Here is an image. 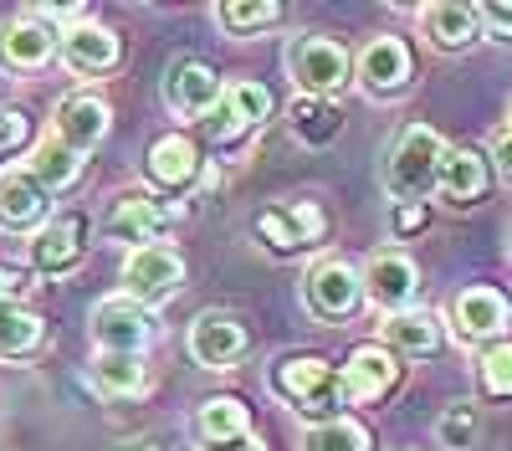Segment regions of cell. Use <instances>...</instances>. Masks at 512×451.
<instances>
[{
  "mask_svg": "<svg viewBox=\"0 0 512 451\" xmlns=\"http://www.w3.org/2000/svg\"><path fill=\"white\" fill-rule=\"evenodd\" d=\"M441 159H446V144L431 123H410V129L395 134L390 144V159H384V185L400 205H420V195H431L436 180H441Z\"/></svg>",
  "mask_w": 512,
  "mask_h": 451,
  "instance_id": "obj_1",
  "label": "cell"
},
{
  "mask_svg": "<svg viewBox=\"0 0 512 451\" xmlns=\"http://www.w3.org/2000/svg\"><path fill=\"white\" fill-rule=\"evenodd\" d=\"M287 72H292L297 88H303V98H333L338 88H349L354 62L328 36H297L287 47Z\"/></svg>",
  "mask_w": 512,
  "mask_h": 451,
  "instance_id": "obj_2",
  "label": "cell"
},
{
  "mask_svg": "<svg viewBox=\"0 0 512 451\" xmlns=\"http://www.w3.org/2000/svg\"><path fill=\"white\" fill-rule=\"evenodd\" d=\"M272 390L287 395L297 410L308 416H323V410L344 405V385H338V369L318 354H297V359H282L272 369Z\"/></svg>",
  "mask_w": 512,
  "mask_h": 451,
  "instance_id": "obj_3",
  "label": "cell"
},
{
  "mask_svg": "<svg viewBox=\"0 0 512 451\" xmlns=\"http://www.w3.org/2000/svg\"><path fill=\"white\" fill-rule=\"evenodd\" d=\"M185 282V257L175 246H134L123 262V298H134L144 308L175 298Z\"/></svg>",
  "mask_w": 512,
  "mask_h": 451,
  "instance_id": "obj_4",
  "label": "cell"
},
{
  "mask_svg": "<svg viewBox=\"0 0 512 451\" xmlns=\"http://www.w3.org/2000/svg\"><path fill=\"white\" fill-rule=\"evenodd\" d=\"M93 344L98 354H144L154 344V313L134 298H103L93 308Z\"/></svg>",
  "mask_w": 512,
  "mask_h": 451,
  "instance_id": "obj_5",
  "label": "cell"
},
{
  "mask_svg": "<svg viewBox=\"0 0 512 451\" xmlns=\"http://www.w3.org/2000/svg\"><path fill=\"white\" fill-rule=\"evenodd\" d=\"M364 298V282L349 262L338 257H318L308 272H303V303L313 318H349Z\"/></svg>",
  "mask_w": 512,
  "mask_h": 451,
  "instance_id": "obj_6",
  "label": "cell"
},
{
  "mask_svg": "<svg viewBox=\"0 0 512 451\" xmlns=\"http://www.w3.org/2000/svg\"><path fill=\"white\" fill-rule=\"evenodd\" d=\"M359 282H364V298H369L374 308H384V318H390V313H405V308L415 303V293H420V267H415L405 252H374V257L364 262Z\"/></svg>",
  "mask_w": 512,
  "mask_h": 451,
  "instance_id": "obj_7",
  "label": "cell"
},
{
  "mask_svg": "<svg viewBox=\"0 0 512 451\" xmlns=\"http://www.w3.org/2000/svg\"><path fill=\"white\" fill-rule=\"evenodd\" d=\"M57 41H62L57 26H47L36 11H21V16H11L6 26H0V67H11V72L47 67L57 57Z\"/></svg>",
  "mask_w": 512,
  "mask_h": 451,
  "instance_id": "obj_8",
  "label": "cell"
},
{
  "mask_svg": "<svg viewBox=\"0 0 512 451\" xmlns=\"http://www.w3.org/2000/svg\"><path fill=\"white\" fill-rule=\"evenodd\" d=\"M108 123H113V108L93 93H72L52 108V139L67 144L72 154H93L103 139H108Z\"/></svg>",
  "mask_w": 512,
  "mask_h": 451,
  "instance_id": "obj_9",
  "label": "cell"
},
{
  "mask_svg": "<svg viewBox=\"0 0 512 451\" xmlns=\"http://www.w3.org/2000/svg\"><path fill=\"white\" fill-rule=\"evenodd\" d=\"M52 211V195L41 190V180L26 170V164H6L0 170V231H41V221H47Z\"/></svg>",
  "mask_w": 512,
  "mask_h": 451,
  "instance_id": "obj_10",
  "label": "cell"
},
{
  "mask_svg": "<svg viewBox=\"0 0 512 451\" xmlns=\"http://www.w3.org/2000/svg\"><path fill=\"white\" fill-rule=\"evenodd\" d=\"M410 72H415V62H410V47L400 36H374V41H364V52L354 57V77L364 82L374 98L400 93L410 82Z\"/></svg>",
  "mask_w": 512,
  "mask_h": 451,
  "instance_id": "obj_11",
  "label": "cell"
},
{
  "mask_svg": "<svg viewBox=\"0 0 512 451\" xmlns=\"http://www.w3.org/2000/svg\"><path fill=\"white\" fill-rule=\"evenodd\" d=\"M246 349H251V334H246V323L231 318V313H200L190 323V354L205 369H231Z\"/></svg>",
  "mask_w": 512,
  "mask_h": 451,
  "instance_id": "obj_12",
  "label": "cell"
},
{
  "mask_svg": "<svg viewBox=\"0 0 512 451\" xmlns=\"http://www.w3.org/2000/svg\"><path fill=\"white\" fill-rule=\"evenodd\" d=\"M400 380V364L395 354L384 344H359L344 364V375H338V385H344V405H369L379 395H390Z\"/></svg>",
  "mask_w": 512,
  "mask_h": 451,
  "instance_id": "obj_13",
  "label": "cell"
},
{
  "mask_svg": "<svg viewBox=\"0 0 512 451\" xmlns=\"http://www.w3.org/2000/svg\"><path fill=\"white\" fill-rule=\"evenodd\" d=\"M507 318H512V308H507V298L497 293V287H461L456 303H451V328H456V339H466V344L497 339L507 328Z\"/></svg>",
  "mask_w": 512,
  "mask_h": 451,
  "instance_id": "obj_14",
  "label": "cell"
},
{
  "mask_svg": "<svg viewBox=\"0 0 512 451\" xmlns=\"http://www.w3.org/2000/svg\"><path fill=\"white\" fill-rule=\"evenodd\" d=\"M221 77L216 67H205V62H175L164 77V103L175 108L180 118H205L210 108L221 103Z\"/></svg>",
  "mask_w": 512,
  "mask_h": 451,
  "instance_id": "obj_15",
  "label": "cell"
},
{
  "mask_svg": "<svg viewBox=\"0 0 512 451\" xmlns=\"http://www.w3.org/2000/svg\"><path fill=\"white\" fill-rule=\"evenodd\" d=\"M57 52H62V62H67L72 72L93 77V72L118 67V52H123V47H118V36H113L103 21H77V26H67V31H62Z\"/></svg>",
  "mask_w": 512,
  "mask_h": 451,
  "instance_id": "obj_16",
  "label": "cell"
},
{
  "mask_svg": "<svg viewBox=\"0 0 512 451\" xmlns=\"http://www.w3.org/2000/svg\"><path fill=\"white\" fill-rule=\"evenodd\" d=\"M169 205H159L154 195H123L113 200V211H108V236L113 241H128V246H159V231L169 226Z\"/></svg>",
  "mask_w": 512,
  "mask_h": 451,
  "instance_id": "obj_17",
  "label": "cell"
},
{
  "mask_svg": "<svg viewBox=\"0 0 512 451\" xmlns=\"http://www.w3.org/2000/svg\"><path fill=\"white\" fill-rule=\"evenodd\" d=\"M256 236H262L272 252H297V246L323 236V211L313 200H297V205H287V211H262L256 216Z\"/></svg>",
  "mask_w": 512,
  "mask_h": 451,
  "instance_id": "obj_18",
  "label": "cell"
},
{
  "mask_svg": "<svg viewBox=\"0 0 512 451\" xmlns=\"http://www.w3.org/2000/svg\"><path fill=\"white\" fill-rule=\"evenodd\" d=\"M144 170H149V180H154L159 190H185V185L200 175V149H195V139H185V134H164V139L149 144Z\"/></svg>",
  "mask_w": 512,
  "mask_h": 451,
  "instance_id": "obj_19",
  "label": "cell"
},
{
  "mask_svg": "<svg viewBox=\"0 0 512 451\" xmlns=\"http://www.w3.org/2000/svg\"><path fill=\"white\" fill-rule=\"evenodd\" d=\"M420 31L431 36V47H441V52H466V47L482 36V21H477V6L436 0V6L420 11Z\"/></svg>",
  "mask_w": 512,
  "mask_h": 451,
  "instance_id": "obj_20",
  "label": "cell"
},
{
  "mask_svg": "<svg viewBox=\"0 0 512 451\" xmlns=\"http://www.w3.org/2000/svg\"><path fill=\"white\" fill-rule=\"evenodd\" d=\"M82 262V221L62 216L52 226H41L31 241V267L36 272H72Z\"/></svg>",
  "mask_w": 512,
  "mask_h": 451,
  "instance_id": "obj_21",
  "label": "cell"
},
{
  "mask_svg": "<svg viewBox=\"0 0 512 451\" xmlns=\"http://www.w3.org/2000/svg\"><path fill=\"white\" fill-rule=\"evenodd\" d=\"M379 339L390 354H431L441 344V323L425 308H405V313H390L379 323Z\"/></svg>",
  "mask_w": 512,
  "mask_h": 451,
  "instance_id": "obj_22",
  "label": "cell"
},
{
  "mask_svg": "<svg viewBox=\"0 0 512 451\" xmlns=\"http://www.w3.org/2000/svg\"><path fill=\"white\" fill-rule=\"evenodd\" d=\"M436 190H441L451 205H472V200L487 190V159H482L477 149H446Z\"/></svg>",
  "mask_w": 512,
  "mask_h": 451,
  "instance_id": "obj_23",
  "label": "cell"
},
{
  "mask_svg": "<svg viewBox=\"0 0 512 451\" xmlns=\"http://www.w3.org/2000/svg\"><path fill=\"white\" fill-rule=\"evenodd\" d=\"M287 129L303 139L308 149H323V144L338 139V129H344V113H338L328 98H297L287 108Z\"/></svg>",
  "mask_w": 512,
  "mask_h": 451,
  "instance_id": "obj_24",
  "label": "cell"
},
{
  "mask_svg": "<svg viewBox=\"0 0 512 451\" xmlns=\"http://www.w3.org/2000/svg\"><path fill=\"white\" fill-rule=\"evenodd\" d=\"M47 339V323L41 313L21 308V303H0V359H26Z\"/></svg>",
  "mask_w": 512,
  "mask_h": 451,
  "instance_id": "obj_25",
  "label": "cell"
},
{
  "mask_svg": "<svg viewBox=\"0 0 512 451\" xmlns=\"http://www.w3.org/2000/svg\"><path fill=\"white\" fill-rule=\"evenodd\" d=\"M26 170H31V175L41 180V190L52 195V190H67V185H72V180L82 175V154H72L67 144H57V139L47 134V139H41V144L31 149Z\"/></svg>",
  "mask_w": 512,
  "mask_h": 451,
  "instance_id": "obj_26",
  "label": "cell"
},
{
  "mask_svg": "<svg viewBox=\"0 0 512 451\" xmlns=\"http://www.w3.org/2000/svg\"><path fill=\"white\" fill-rule=\"evenodd\" d=\"M93 385H98L103 395L134 400V395L149 390V375H144L139 354H98V359H93Z\"/></svg>",
  "mask_w": 512,
  "mask_h": 451,
  "instance_id": "obj_27",
  "label": "cell"
},
{
  "mask_svg": "<svg viewBox=\"0 0 512 451\" xmlns=\"http://www.w3.org/2000/svg\"><path fill=\"white\" fill-rule=\"evenodd\" d=\"M195 426H200L205 441H236V436L251 431V410H246L236 395H216V400H205V405H200Z\"/></svg>",
  "mask_w": 512,
  "mask_h": 451,
  "instance_id": "obj_28",
  "label": "cell"
},
{
  "mask_svg": "<svg viewBox=\"0 0 512 451\" xmlns=\"http://www.w3.org/2000/svg\"><path fill=\"white\" fill-rule=\"evenodd\" d=\"M303 451H374L369 431L349 416H333V421H318L308 436H303Z\"/></svg>",
  "mask_w": 512,
  "mask_h": 451,
  "instance_id": "obj_29",
  "label": "cell"
},
{
  "mask_svg": "<svg viewBox=\"0 0 512 451\" xmlns=\"http://www.w3.org/2000/svg\"><path fill=\"white\" fill-rule=\"evenodd\" d=\"M216 21L226 31L246 36V31H262V26L282 21V6H277V0H226V6H216Z\"/></svg>",
  "mask_w": 512,
  "mask_h": 451,
  "instance_id": "obj_30",
  "label": "cell"
},
{
  "mask_svg": "<svg viewBox=\"0 0 512 451\" xmlns=\"http://www.w3.org/2000/svg\"><path fill=\"white\" fill-rule=\"evenodd\" d=\"M477 380H482V390L497 395V400L512 395V344H507V339H497V344L482 349V359H477Z\"/></svg>",
  "mask_w": 512,
  "mask_h": 451,
  "instance_id": "obj_31",
  "label": "cell"
},
{
  "mask_svg": "<svg viewBox=\"0 0 512 451\" xmlns=\"http://www.w3.org/2000/svg\"><path fill=\"white\" fill-rule=\"evenodd\" d=\"M221 98H226V108L241 118V129H256V123L272 113V93L262 88V82H231Z\"/></svg>",
  "mask_w": 512,
  "mask_h": 451,
  "instance_id": "obj_32",
  "label": "cell"
},
{
  "mask_svg": "<svg viewBox=\"0 0 512 451\" xmlns=\"http://www.w3.org/2000/svg\"><path fill=\"white\" fill-rule=\"evenodd\" d=\"M477 405H466V400H456V405H446V416L436 421V436H441V446H451V451H466L477 441Z\"/></svg>",
  "mask_w": 512,
  "mask_h": 451,
  "instance_id": "obj_33",
  "label": "cell"
},
{
  "mask_svg": "<svg viewBox=\"0 0 512 451\" xmlns=\"http://www.w3.org/2000/svg\"><path fill=\"white\" fill-rule=\"evenodd\" d=\"M477 21H487V31H497V36H512V0H482Z\"/></svg>",
  "mask_w": 512,
  "mask_h": 451,
  "instance_id": "obj_34",
  "label": "cell"
},
{
  "mask_svg": "<svg viewBox=\"0 0 512 451\" xmlns=\"http://www.w3.org/2000/svg\"><path fill=\"white\" fill-rule=\"evenodd\" d=\"M26 139V113L21 108H0V149H11Z\"/></svg>",
  "mask_w": 512,
  "mask_h": 451,
  "instance_id": "obj_35",
  "label": "cell"
},
{
  "mask_svg": "<svg viewBox=\"0 0 512 451\" xmlns=\"http://www.w3.org/2000/svg\"><path fill=\"white\" fill-rule=\"evenodd\" d=\"M390 226H395V236H415L425 226V205H395Z\"/></svg>",
  "mask_w": 512,
  "mask_h": 451,
  "instance_id": "obj_36",
  "label": "cell"
},
{
  "mask_svg": "<svg viewBox=\"0 0 512 451\" xmlns=\"http://www.w3.org/2000/svg\"><path fill=\"white\" fill-rule=\"evenodd\" d=\"M492 164L502 170V180H512V129H502V134L492 139Z\"/></svg>",
  "mask_w": 512,
  "mask_h": 451,
  "instance_id": "obj_37",
  "label": "cell"
},
{
  "mask_svg": "<svg viewBox=\"0 0 512 451\" xmlns=\"http://www.w3.org/2000/svg\"><path fill=\"white\" fill-rule=\"evenodd\" d=\"M200 451H267V446H262V441H256L251 431H246V436H236V441H205Z\"/></svg>",
  "mask_w": 512,
  "mask_h": 451,
  "instance_id": "obj_38",
  "label": "cell"
},
{
  "mask_svg": "<svg viewBox=\"0 0 512 451\" xmlns=\"http://www.w3.org/2000/svg\"><path fill=\"white\" fill-rule=\"evenodd\" d=\"M16 287H21V277L0 267V303H11V298H16Z\"/></svg>",
  "mask_w": 512,
  "mask_h": 451,
  "instance_id": "obj_39",
  "label": "cell"
},
{
  "mask_svg": "<svg viewBox=\"0 0 512 451\" xmlns=\"http://www.w3.org/2000/svg\"><path fill=\"white\" fill-rule=\"evenodd\" d=\"M128 451H159V446H128Z\"/></svg>",
  "mask_w": 512,
  "mask_h": 451,
  "instance_id": "obj_40",
  "label": "cell"
},
{
  "mask_svg": "<svg viewBox=\"0 0 512 451\" xmlns=\"http://www.w3.org/2000/svg\"><path fill=\"white\" fill-rule=\"evenodd\" d=\"M507 246H512V241H507Z\"/></svg>",
  "mask_w": 512,
  "mask_h": 451,
  "instance_id": "obj_41",
  "label": "cell"
}]
</instances>
